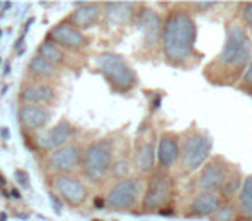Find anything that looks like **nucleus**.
Listing matches in <instances>:
<instances>
[{
    "instance_id": "nucleus-1",
    "label": "nucleus",
    "mask_w": 252,
    "mask_h": 221,
    "mask_svg": "<svg viewBox=\"0 0 252 221\" xmlns=\"http://www.w3.org/2000/svg\"><path fill=\"white\" fill-rule=\"evenodd\" d=\"M252 61V38L240 19L233 18L224 25V43L218 56L204 69V76L213 85H238Z\"/></svg>"
},
{
    "instance_id": "nucleus-2",
    "label": "nucleus",
    "mask_w": 252,
    "mask_h": 221,
    "mask_svg": "<svg viewBox=\"0 0 252 221\" xmlns=\"http://www.w3.org/2000/svg\"><path fill=\"white\" fill-rule=\"evenodd\" d=\"M187 4H176L169 9L162 23L161 52L168 66L189 69L197 63V23Z\"/></svg>"
},
{
    "instance_id": "nucleus-3",
    "label": "nucleus",
    "mask_w": 252,
    "mask_h": 221,
    "mask_svg": "<svg viewBox=\"0 0 252 221\" xmlns=\"http://www.w3.org/2000/svg\"><path fill=\"white\" fill-rule=\"evenodd\" d=\"M95 67L114 94L126 95L138 87L137 71L121 54L100 52L95 57Z\"/></svg>"
},
{
    "instance_id": "nucleus-4",
    "label": "nucleus",
    "mask_w": 252,
    "mask_h": 221,
    "mask_svg": "<svg viewBox=\"0 0 252 221\" xmlns=\"http://www.w3.org/2000/svg\"><path fill=\"white\" fill-rule=\"evenodd\" d=\"M180 137H182L178 162L180 173L192 175L195 171H200V168L213 156V137H211V133L192 125L183 133H180Z\"/></svg>"
},
{
    "instance_id": "nucleus-5",
    "label": "nucleus",
    "mask_w": 252,
    "mask_h": 221,
    "mask_svg": "<svg viewBox=\"0 0 252 221\" xmlns=\"http://www.w3.org/2000/svg\"><path fill=\"white\" fill-rule=\"evenodd\" d=\"M116 156V138L112 135L95 138L85 145L80 171L90 183H98L109 176L112 159Z\"/></svg>"
},
{
    "instance_id": "nucleus-6",
    "label": "nucleus",
    "mask_w": 252,
    "mask_h": 221,
    "mask_svg": "<svg viewBox=\"0 0 252 221\" xmlns=\"http://www.w3.org/2000/svg\"><path fill=\"white\" fill-rule=\"evenodd\" d=\"M175 193V182L169 171L156 169L149 175L145 182L144 195H142V211L144 213H158L168 207Z\"/></svg>"
},
{
    "instance_id": "nucleus-7",
    "label": "nucleus",
    "mask_w": 252,
    "mask_h": 221,
    "mask_svg": "<svg viewBox=\"0 0 252 221\" xmlns=\"http://www.w3.org/2000/svg\"><path fill=\"white\" fill-rule=\"evenodd\" d=\"M144 178L140 175L128 176L125 180H118L109 187L105 193V207L116 213L131 211L144 195Z\"/></svg>"
},
{
    "instance_id": "nucleus-8",
    "label": "nucleus",
    "mask_w": 252,
    "mask_h": 221,
    "mask_svg": "<svg viewBox=\"0 0 252 221\" xmlns=\"http://www.w3.org/2000/svg\"><path fill=\"white\" fill-rule=\"evenodd\" d=\"M235 164H231L226 158L216 154L211 156V159L206 164L200 168L199 176H197V187L199 192H209V193H218L223 189L224 182L228 180V176L231 175Z\"/></svg>"
},
{
    "instance_id": "nucleus-9",
    "label": "nucleus",
    "mask_w": 252,
    "mask_h": 221,
    "mask_svg": "<svg viewBox=\"0 0 252 221\" xmlns=\"http://www.w3.org/2000/svg\"><path fill=\"white\" fill-rule=\"evenodd\" d=\"M50 187L52 192L63 200L64 204L71 207H80L88 199V187L87 183L78 176L76 173H64V175L50 176Z\"/></svg>"
},
{
    "instance_id": "nucleus-10",
    "label": "nucleus",
    "mask_w": 252,
    "mask_h": 221,
    "mask_svg": "<svg viewBox=\"0 0 252 221\" xmlns=\"http://www.w3.org/2000/svg\"><path fill=\"white\" fill-rule=\"evenodd\" d=\"M156 151H158V137L154 131L151 128L138 131L131 154H133V166L140 176H149L158 169Z\"/></svg>"
},
{
    "instance_id": "nucleus-11",
    "label": "nucleus",
    "mask_w": 252,
    "mask_h": 221,
    "mask_svg": "<svg viewBox=\"0 0 252 221\" xmlns=\"http://www.w3.org/2000/svg\"><path fill=\"white\" fill-rule=\"evenodd\" d=\"M85 147L80 142H69L64 147L52 151L45 156V169L50 175H64L80 169Z\"/></svg>"
},
{
    "instance_id": "nucleus-12",
    "label": "nucleus",
    "mask_w": 252,
    "mask_h": 221,
    "mask_svg": "<svg viewBox=\"0 0 252 221\" xmlns=\"http://www.w3.org/2000/svg\"><path fill=\"white\" fill-rule=\"evenodd\" d=\"M74 137H76V126L69 120H59L56 125L35 135V145L38 151L49 154L73 142Z\"/></svg>"
},
{
    "instance_id": "nucleus-13",
    "label": "nucleus",
    "mask_w": 252,
    "mask_h": 221,
    "mask_svg": "<svg viewBox=\"0 0 252 221\" xmlns=\"http://www.w3.org/2000/svg\"><path fill=\"white\" fill-rule=\"evenodd\" d=\"M45 38H49L66 52H81L90 45V38L76 26L71 25L67 19H63L57 25H54Z\"/></svg>"
},
{
    "instance_id": "nucleus-14",
    "label": "nucleus",
    "mask_w": 252,
    "mask_h": 221,
    "mask_svg": "<svg viewBox=\"0 0 252 221\" xmlns=\"http://www.w3.org/2000/svg\"><path fill=\"white\" fill-rule=\"evenodd\" d=\"M162 23H164V18H162L158 11L147 7V5H142L135 25L138 26V30H140L142 35H144V43H142V47H144L145 50H149V52L161 49Z\"/></svg>"
},
{
    "instance_id": "nucleus-15",
    "label": "nucleus",
    "mask_w": 252,
    "mask_h": 221,
    "mask_svg": "<svg viewBox=\"0 0 252 221\" xmlns=\"http://www.w3.org/2000/svg\"><path fill=\"white\" fill-rule=\"evenodd\" d=\"M54 118V111L43 105H30L19 104L18 107V121L23 130L30 133H40L45 128H49L50 121Z\"/></svg>"
},
{
    "instance_id": "nucleus-16",
    "label": "nucleus",
    "mask_w": 252,
    "mask_h": 221,
    "mask_svg": "<svg viewBox=\"0 0 252 221\" xmlns=\"http://www.w3.org/2000/svg\"><path fill=\"white\" fill-rule=\"evenodd\" d=\"M180 144L182 137L176 131H162L158 137V151H156V161L158 169L169 171L180 162Z\"/></svg>"
},
{
    "instance_id": "nucleus-17",
    "label": "nucleus",
    "mask_w": 252,
    "mask_h": 221,
    "mask_svg": "<svg viewBox=\"0 0 252 221\" xmlns=\"http://www.w3.org/2000/svg\"><path fill=\"white\" fill-rule=\"evenodd\" d=\"M59 100V92L54 83H23L19 90V104L52 107Z\"/></svg>"
},
{
    "instance_id": "nucleus-18",
    "label": "nucleus",
    "mask_w": 252,
    "mask_h": 221,
    "mask_svg": "<svg viewBox=\"0 0 252 221\" xmlns=\"http://www.w3.org/2000/svg\"><path fill=\"white\" fill-rule=\"evenodd\" d=\"M137 9H140L138 4H131V2H107L102 4V21L107 28H116V26H126L137 21Z\"/></svg>"
},
{
    "instance_id": "nucleus-19",
    "label": "nucleus",
    "mask_w": 252,
    "mask_h": 221,
    "mask_svg": "<svg viewBox=\"0 0 252 221\" xmlns=\"http://www.w3.org/2000/svg\"><path fill=\"white\" fill-rule=\"evenodd\" d=\"M102 4L97 2H87V4H76L71 14L67 16V21L73 26H76L80 32L85 33V30H90L97 26L102 21Z\"/></svg>"
},
{
    "instance_id": "nucleus-20",
    "label": "nucleus",
    "mask_w": 252,
    "mask_h": 221,
    "mask_svg": "<svg viewBox=\"0 0 252 221\" xmlns=\"http://www.w3.org/2000/svg\"><path fill=\"white\" fill-rule=\"evenodd\" d=\"M61 76V67L54 66L40 56H33L26 64L25 81L30 78V83H52Z\"/></svg>"
},
{
    "instance_id": "nucleus-21",
    "label": "nucleus",
    "mask_w": 252,
    "mask_h": 221,
    "mask_svg": "<svg viewBox=\"0 0 252 221\" xmlns=\"http://www.w3.org/2000/svg\"><path fill=\"white\" fill-rule=\"evenodd\" d=\"M223 200L218 193L197 192L189 202V216L190 218H211L221 207Z\"/></svg>"
},
{
    "instance_id": "nucleus-22",
    "label": "nucleus",
    "mask_w": 252,
    "mask_h": 221,
    "mask_svg": "<svg viewBox=\"0 0 252 221\" xmlns=\"http://www.w3.org/2000/svg\"><path fill=\"white\" fill-rule=\"evenodd\" d=\"M36 56L43 57V59H47L49 63H52L54 66L61 67V69H64V67L67 66V63H69V56H67L66 50L57 47L56 43L50 42L49 38H43L42 42H40V45L36 47Z\"/></svg>"
},
{
    "instance_id": "nucleus-23",
    "label": "nucleus",
    "mask_w": 252,
    "mask_h": 221,
    "mask_svg": "<svg viewBox=\"0 0 252 221\" xmlns=\"http://www.w3.org/2000/svg\"><path fill=\"white\" fill-rule=\"evenodd\" d=\"M131 166H133V154H130L128 151L116 152L111 169H109V178H114L116 182L128 178L131 176Z\"/></svg>"
},
{
    "instance_id": "nucleus-24",
    "label": "nucleus",
    "mask_w": 252,
    "mask_h": 221,
    "mask_svg": "<svg viewBox=\"0 0 252 221\" xmlns=\"http://www.w3.org/2000/svg\"><path fill=\"white\" fill-rule=\"evenodd\" d=\"M244 185V173L240 171V168L235 166L231 175L228 176V180L224 182L223 189L220 190V197L223 202H235Z\"/></svg>"
},
{
    "instance_id": "nucleus-25",
    "label": "nucleus",
    "mask_w": 252,
    "mask_h": 221,
    "mask_svg": "<svg viewBox=\"0 0 252 221\" xmlns=\"http://www.w3.org/2000/svg\"><path fill=\"white\" fill-rule=\"evenodd\" d=\"M238 218L252 221V175L244 176V185L237 197Z\"/></svg>"
},
{
    "instance_id": "nucleus-26",
    "label": "nucleus",
    "mask_w": 252,
    "mask_h": 221,
    "mask_svg": "<svg viewBox=\"0 0 252 221\" xmlns=\"http://www.w3.org/2000/svg\"><path fill=\"white\" fill-rule=\"evenodd\" d=\"M238 207L237 202H223L221 207L211 216V221H237Z\"/></svg>"
},
{
    "instance_id": "nucleus-27",
    "label": "nucleus",
    "mask_w": 252,
    "mask_h": 221,
    "mask_svg": "<svg viewBox=\"0 0 252 221\" xmlns=\"http://www.w3.org/2000/svg\"><path fill=\"white\" fill-rule=\"evenodd\" d=\"M237 88L242 92V94L252 95V61H251V64L247 66V69H245V73L242 74V78H240V81H238Z\"/></svg>"
},
{
    "instance_id": "nucleus-28",
    "label": "nucleus",
    "mask_w": 252,
    "mask_h": 221,
    "mask_svg": "<svg viewBox=\"0 0 252 221\" xmlns=\"http://www.w3.org/2000/svg\"><path fill=\"white\" fill-rule=\"evenodd\" d=\"M240 23L245 26V30L252 38V2L240 5Z\"/></svg>"
},
{
    "instance_id": "nucleus-29",
    "label": "nucleus",
    "mask_w": 252,
    "mask_h": 221,
    "mask_svg": "<svg viewBox=\"0 0 252 221\" xmlns=\"http://www.w3.org/2000/svg\"><path fill=\"white\" fill-rule=\"evenodd\" d=\"M187 7L192 9V11H211V9L218 7V4H214V2H206V4H200V2H197V4H187Z\"/></svg>"
},
{
    "instance_id": "nucleus-30",
    "label": "nucleus",
    "mask_w": 252,
    "mask_h": 221,
    "mask_svg": "<svg viewBox=\"0 0 252 221\" xmlns=\"http://www.w3.org/2000/svg\"><path fill=\"white\" fill-rule=\"evenodd\" d=\"M14 176H16V180H18V183L21 187H30V175L25 171V169H16V173H14Z\"/></svg>"
},
{
    "instance_id": "nucleus-31",
    "label": "nucleus",
    "mask_w": 252,
    "mask_h": 221,
    "mask_svg": "<svg viewBox=\"0 0 252 221\" xmlns=\"http://www.w3.org/2000/svg\"><path fill=\"white\" fill-rule=\"evenodd\" d=\"M237 221H251V220H242V218H238V220Z\"/></svg>"
}]
</instances>
